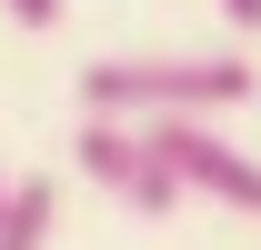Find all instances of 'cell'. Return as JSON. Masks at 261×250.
<instances>
[{"mask_svg": "<svg viewBox=\"0 0 261 250\" xmlns=\"http://www.w3.org/2000/svg\"><path fill=\"white\" fill-rule=\"evenodd\" d=\"M221 20L231 30H261V0H221Z\"/></svg>", "mask_w": 261, "mask_h": 250, "instance_id": "obj_6", "label": "cell"}, {"mask_svg": "<svg viewBox=\"0 0 261 250\" xmlns=\"http://www.w3.org/2000/svg\"><path fill=\"white\" fill-rule=\"evenodd\" d=\"M10 190H20V180H10V170H0V210H10Z\"/></svg>", "mask_w": 261, "mask_h": 250, "instance_id": "obj_7", "label": "cell"}, {"mask_svg": "<svg viewBox=\"0 0 261 250\" xmlns=\"http://www.w3.org/2000/svg\"><path fill=\"white\" fill-rule=\"evenodd\" d=\"M10 20H20V30H50V20H61V0H10Z\"/></svg>", "mask_w": 261, "mask_h": 250, "instance_id": "obj_5", "label": "cell"}, {"mask_svg": "<svg viewBox=\"0 0 261 250\" xmlns=\"http://www.w3.org/2000/svg\"><path fill=\"white\" fill-rule=\"evenodd\" d=\"M81 170H91L121 210H141V220H171L191 190H181V170L161 160V140L141 120H121V110H81Z\"/></svg>", "mask_w": 261, "mask_h": 250, "instance_id": "obj_2", "label": "cell"}, {"mask_svg": "<svg viewBox=\"0 0 261 250\" xmlns=\"http://www.w3.org/2000/svg\"><path fill=\"white\" fill-rule=\"evenodd\" d=\"M251 60H91L81 70V110H121V120H171V110H241Z\"/></svg>", "mask_w": 261, "mask_h": 250, "instance_id": "obj_1", "label": "cell"}, {"mask_svg": "<svg viewBox=\"0 0 261 250\" xmlns=\"http://www.w3.org/2000/svg\"><path fill=\"white\" fill-rule=\"evenodd\" d=\"M50 230H61L50 180H20V190H10V210H0V250H50Z\"/></svg>", "mask_w": 261, "mask_h": 250, "instance_id": "obj_4", "label": "cell"}, {"mask_svg": "<svg viewBox=\"0 0 261 250\" xmlns=\"http://www.w3.org/2000/svg\"><path fill=\"white\" fill-rule=\"evenodd\" d=\"M141 130L161 140V160L181 170V190H191V200L261 220V160L241 150V140H221V110H171V120H141Z\"/></svg>", "mask_w": 261, "mask_h": 250, "instance_id": "obj_3", "label": "cell"}]
</instances>
